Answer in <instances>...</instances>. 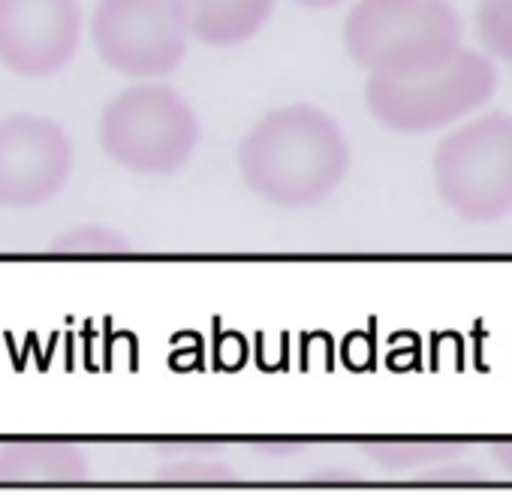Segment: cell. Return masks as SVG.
I'll list each match as a JSON object with an SVG mask.
<instances>
[{"label":"cell","mask_w":512,"mask_h":500,"mask_svg":"<svg viewBox=\"0 0 512 500\" xmlns=\"http://www.w3.org/2000/svg\"><path fill=\"white\" fill-rule=\"evenodd\" d=\"M350 166L341 124L320 106L269 112L238 145V175L250 193L278 208H311L338 190Z\"/></svg>","instance_id":"1"},{"label":"cell","mask_w":512,"mask_h":500,"mask_svg":"<svg viewBox=\"0 0 512 500\" xmlns=\"http://www.w3.org/2000/svg\"><path fill=\"white\" fill-rule=\"evenodd\" d=\"M461 19L449 0H356L344 49L371 76H422L461 49Z\"/></svg>","instance_id":"2"},{"label":"cell","mask_w":512,"mask_h":500,"mask_svg":"<svg viewBox=\"0 0 512 500\" xmlns=\"http://www.w3.org/2000/svg\"><path fill=\"white\" fill-rule=\"evenodd\" d=\"M199 118L169 85L142 82L121 91L100 118V145L136 175H172L199 148Z\"/></svg>","instance_id":"3"},{"label":"cell","mask_w":512,"mask_h":500,"mask_svg":"<svg viewBox=\"0 0 512 500\" xmlns=\"http://www.w3.org/2000/svg\"><path fill=\"white\" fill-rule=\"evenodd\" d=\"M494 91L497 70L491 58L461 46L443 67L422 76H371L365 85V103L386 130L419 136L446 130L455 121L479 112Z\"/></svg>","instance_id":"4"},{"label":"cell","mask_w":512,"mask_h":500,"mask_svg":"<svg viewBox=\"0 0 512 500\" xmlns=\"http://www.w3.org/2000/svg\"><path fill=\"white\" fill-rule=\"evenodd\" d=\"M434 184L440 199L470 223H491L512 211V115L485 112L434 151Z\"/></svg>","instance_id":"5"},{"label":"cell","mask_w":512,"mask_h":500,"mask_svg":"<svg viewBox=\"0 0 512 500\" xmlns=\"http://www.w3.org/2000/svg\"><path fill=\"white\" fill-rule=\"evenodd\" d=\"M91 40L109 70L154 82L181 67L190 34L175 0H97Z\"/></svg>","instance_id":"6"},{"label":"cell","mask_w":512,"mask_h":500,"mask_svg":"<svg viewBox=\"0 0 512 500\" xmlns=\"http://www.w3.org/2000/svg\"><path fill=\"white\" fill-rule=\"evenodd\" d=\"M73 145L64 127L43 115L0 121V205L40 208L70 181Z\"/></svg>","instance_id":"7"},{"label":"cell","mask_w":512,"mask_h":500,"mask_svg":"<svg viewBox=\"0 0 512 500\" xmlns=\"http://www.w3.org/2000/svg\"><path fill=\"white\" fill-rule=\"evenodd\" d=\"M82 43L79 0H0V64L25 79L64 70Z\"/></svg>","instance_id":"8"},{"label":"cell","mask_w":512,"mask_h":500,"mask_svg":"<svg viewBox=\"0 0 512 500\" xmlns=\"http://www.w3.org/2000/svg\"><path fill=\"white\" fill-rule=\"evenodd\" d=\"M187 34L211 49L253 40L275 13V0H175Z\"/></svg>","instance_id":"9"},{"label":"cell","mask_w":512,"mask_h":500,"mask_svg":"<svg viewBox=\"0 0 512 500\" xmlns=\"http://www.w3.org/2000/svg\"><path fill=\"white\" fill-rule=\"evenodd\" d=\"M88 476V458L58 440H28L0 449V482L7 485H73Z\"/></svg>","instance_id":"10"},{"label":"cell","mask_w":512,"mask_h":500,"mask_svg":"<svg viewBox=\"0 0 512 500\" xmlns=\"http://www.w3.org/2000/svg\"><path fill=\"white\" fill-rule=\"evenodd\" d=\"M368 452L386 464V467H428L443 458H452L461 452L458 443H434V440H386V443H371Z\"/></svg>","instance_id":"11"},{"label":"cell","mask_w":512,"mask_h":500,"mask_svg":"<svg viewBox=\"0 0 512 500\" xmlns=\"http://www.w3.org/2000/svg\"><path fill=\"white\" fill-rule=\"evenodd\" d=\"M476 31L491 58L512 64V0H482Z\"/></svg>","instance_id":"12"},{"label":"cell","mask_w":512,"mask_h":500,"mask_svg":"<svg viewBox=\"0 0 512 500\" xmlns=\"http://www.w3.org/2000/svg\"><path fill=\"white\" fill-rule=\"evenodd\" d=\"M127 241L124 235L112 232L109 226H79L64 232L52 250L61 257H118L127 254Z\"/></svg>","instance_id":"13"},{"label":"cell","mask_w":512,"mask_h":500,"mask_svg":"<svg viewBox=\"0 0 512 500\" xmlns=\"http://www.w3.org/2000/svg\"><path fill=\"white\" fill-rule=\"evenodd\" d=\"M160 476L175 485H214L229 479V467L205 464V461H181V464H169Z\"/></svg>","instance_id":"14"},{"label":"cell","mask_w":512,"mask_h":500,"mask_svg":"<svg viewBox=\"0 0 512 500\" xmlns=\"http://www.w3.org/2000/svg\"><path fill=\"white\" fill-rule=\"evenodd\" d=\"M494 458L503 464V470H506V473H512V440L497 443V446H494Z\"/></svg>","instance_id":"15"},{"label":"cell","mask_w":512,"mask_h":500,"mask_svg":"<svg viewBox=\"0 0 512 500\" xmlns=\"http://www.w3.org/2000/svg\"><path fill=\"white\" fill-rule=\"evenodd\" d=\"M296 4H302L308 10H332V7L344 4V0H296Z\"/></svg>","instance_id":"16"}]
</instances>
